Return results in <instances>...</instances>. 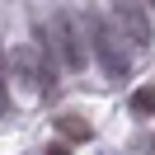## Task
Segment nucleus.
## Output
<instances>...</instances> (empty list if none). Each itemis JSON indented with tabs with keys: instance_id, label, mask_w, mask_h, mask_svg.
<instances>
[{
	"instance_id": "1",
	"label": "nucleus",
	"mask_w": 155,
	"mask_h": 155,
	"mask_svg": "<svg viewBox=\"0 0 155 155\" xmlns=\"http://www.w3.org/2000/svg\"><path fill=\"white\" fill-rule=\"evenodd\" d=\"M47 57H57L66 71H80L85 57H89L85 24H75L71 14H52V19H47Z\"/></svg>"
},
{
	"instance_id": "2",
	"label": "nucleus",
	"mask_w": 155,
	"mask_h": 155,
	"mask_svg": "<svg viewBox=\"0 0 155 155\" xmlns=\"http://www.w3.org/2000/svg\"><path fill=\"white\" fill-rule=\"evenodd\" d=\"M5 85H28L33 94L52 89L47 52H42V47H14V52H10V75H5Z\"/></svg>"
},
{
	"instance_id": "3",
	"label": "nucleus",
	"mask_w": 155,
	"mask_h": 155,
	"mask_svg": "<svg viewBox=\"0 0 155 155\" xmlns=\"http://www.w3.org/2000/svg\"><path fill=\"white\" fill-rule=\"evenodd\" d=\"M89 28H94V52H99V61H104V71H108V75H127V71H132V57H127V38L122 42H117V33L113 28H104V24H89Z\"/></svg>"
},
{
	"instance_id": "4",
	"label": "nucleus",
	"mask_w": 155,
	"mask_h": 155,
	"mask_svg": "<svg viewBox=\"0 0 155 155\" xmlns=\"http://www.w3.org/2000/svg\"><path fill=\"white\" fill-rule=\"evenodd\" d=\"M117 24H127L136 42H150V24L141 19V10H136L132 0H117Z\"/></svg>"
},
{
	"instance_id": "5",
	"label": "nucleus",
	"mask_w": 155,
	"mask_h": 155,
	"mask_svg": "<svg viewBox=\"0 0 155 155\" xmlns=\"http://www.w3.org/2000/svg\"><path fill=\"white\" fill-rule=\"evenodd\" d=\"M132 108H136V113H155V89H136Z\"/></svg>"
},
{
	"instance_id": "6",
	"label": "nucleus",
	"mask_w": 155,
	"mask_h": 155,
	"mask_svg": "<svg viewBox=\"0 0 155 155\" xmlns=\"http://www.w3.org/2000/svg\"><path fill=\"white\" fill-rule=\"evenodd\" d=\"M61 132L66 136H89V127L80 122V117H61Z\"/></svg>"
},
{
	"instance_id": "7",
	"label": "nucleus",
	"mask_w": 155,
	"mask_h": 155,
	"mask_svg": "<svg viewBox=\"0 0 155 155\" xmlns=\"http://www.w3.org/2000/svg\"><path fill=\"white\" fill-rule=\"evenodd\" d=\"M0 85H5V80H0ZM0 113H5V94H0Z\"/></svg>"
},
{
	"instance_id": "8",
	"label": "nucleus",
	"mask_w": 155,
	"mask_h": 155,
	"mask_svg": "<svg viewBox=\"0 0 155 155\" xmlns=\"http://www.w3.org/2000/svg\"><path fill=\"white\" fill-rule=\"evenodd\" d=\"M146 5H155V0H146Z\"/></svg>"
}]
</instances>
